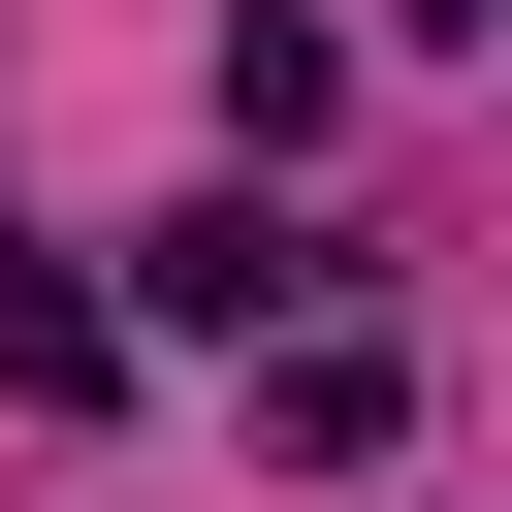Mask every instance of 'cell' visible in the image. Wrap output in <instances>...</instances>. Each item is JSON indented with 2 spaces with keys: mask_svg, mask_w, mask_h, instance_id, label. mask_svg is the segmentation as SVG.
<instances>
[{
  "mask_svg": "<svg viewBox=\"0 0 512 512\" xmlns=\"http://www.w3.org/2000/svg\"><path fill=\"white\" fill-rule=\"evenodd\" d=\"M288 288H320V224H256V192H192V224L128 256V320H160V352H256Z\"/></svg>",
  "mask_w": 512,
  "mask_h": 512,
  "instance_id": "cell-1",
  "label": "cell"
},
{
  "mask_svg": "<svg viewBox=\"0 0 512 512\" xmlns=\"http://www.w3.org/2000/svg\"><path fill=\"white\" fill-rule=\"evenodd\" d=\"M96 384H128V320H96V288L0 224V416H96Z\"/></svg>",
  "mask_w": 512,
  "mask_h": 512,
  "instance_id": "cell-2",
  "label": "cell"
},
{
  "mask_svg": "<svg viewBox=\"0 0 512 512\" xmlns=\"http://www.w3.org/2000/svg\"><path fill=\"white\" fill-rule=\"evenodd\" d=\"M384 416H416V384H384V352H352V320H320V352H256V448H288V480H352V448H384Z\"/></svg>",
  "mask_w": 512,
  "mask_h": 512,
  "instance_id": "cell-3",
  "label": "cell"
},
{
  "mask_svg": "<svg viewBox=\"0 0 512 512\" xmlns=\"http://www.w3.org/2000/svg\"><path fill=\"white\" fill-rule=\"evenodd\" d=\"M320 128H352V64H320V32L256 0V32H224V160H320Z\"/></svg>",
  "mask_w": 512,
  "mask_h": 512,
  "instance_id": "cell-4",
  "label": "cell"
},
{
  "mask_svg": "<svg viewBox=\"0 0 512 512\" xmlns=\"http://www.w3.org/2000/svg\"><path fill=\"white\" fill-rule=\"evenodd\" d=\"M416 32H512V0H416Z\"/></svg>",
  "mask_w": 512,
  "mask_h": 512,
  "instance_id": "cell-5",
  "label": "cell"
}]
</instances>
